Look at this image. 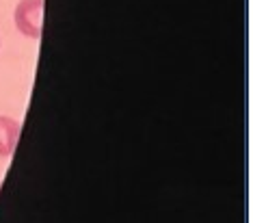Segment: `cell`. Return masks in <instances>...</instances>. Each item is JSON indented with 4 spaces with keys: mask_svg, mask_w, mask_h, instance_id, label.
I'll list each match as a JSON object with an SVG mask.
<instances>
[{
    "mask_svg": "<svg viewBox=\"0 0 253 223\" xmlns=\"http://www.w3.org/2000/svg\"><path fill=\"white\" fill-rule=\"evenodd\" d=\"M13 22L24 37L39 39L43 24V0H20L13 11Z\"/></svg>",
    "mask_w": 253,
    "mask_h": 223,
    "instance_id": "cell-1",
    "label": "cell"
},
{
    "mask_svg": "<svg viewBox=\"0 0 253 223\" xmlns=\"http://www.w3.org/2000/svg\"><path fill=\"white\" fill-rule=\"evenodd\" d=\"M20 139V122L13 117L0 115V158H7L13 154Z\"/></svg>",
    "mask_w": 253,
    "mask_h": 223,
    "instance_id": "cell-2",
    "label": "cell"
}]
</instances>
